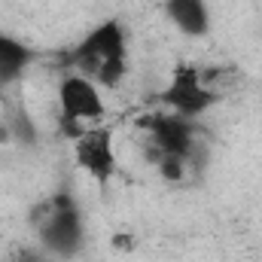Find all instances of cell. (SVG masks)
<instances>
[{"label": "cell", "mask_w": 262, "mask_h": 262, "mask_svg": "<svg viewBox=\"0 0 262 262\" xmlns=\"http://www.w3.org/2000/svg\"><path fill=\"white\" fill-rule=\"evenodd\" d=\"M70 64L76 73L95 79L104 89H119V82L125 79V31L116 18L101 21L95 31H89L82 37V43L73 49Z\"/></svg>", "instance_id": "6da1fadb"}, {"label": "cell", "mask_w": 262, "mask_h": 262, "mask_svg": "<svg viewBox=\"0 0 262 262\" xmlns=\"http://www.w3.org/2000/svg\"><path fill=\"white\" fill-rule=\"evenodd\" d=\"M104 98L95 79L82 73H67L58 82V125L70 140H76L92 122L104 116Z\"/></svg>", "instance_id": "7a4b0ae2"}, {"label": "cell", "mask_w": 262, "mask_h": 262, "mask_svg": "<svg viewBox=\"0 0 262 262\" xmlns=\"http://www.w3.org/2000/svg\"><path fill=\"white\" fill-rule=\"evenodd\" d=\"M156 101L162 104L165 113H177V116H183V119H198V116H204V113L216 104V98L201 85L198 67H192V64L177 67V70L171 73L168 85L156 95Z\"/></svg>", "instance_id": "3957f363"}, {"label": "cell", "mask_w": 262, "mask_h": 262, "mask_svg": "<svg viewBox=\"0 0 262 262\" xmlns=\"http://www.w3.org/2000/svg\"><path fill=\"white\" fill-rule=\"evenodd\" d=\"M40 241L46 250L70 256L79 250L82 244V220H79V207L76 201L61 192L49 201L46 207V220H40Z\"/></svg>", "instance_id": "277c9868"}, {"label": "cell", "mask_w": 262, "mask_h": 262, "mask_svg": "<svg viewBox=\"0 0 262 262\" xmlns=\"http://www.w3.org/2000/svg\"><path fill=\"white\" fill-rule=\"evenodd\" d=\"M73 159L76 165L95 180V183H107L116 174V143H113V131L104 125H89L76 140H73Z\"/></svg>", "instance_id": "5b68a950"}, {"label": "cell", "mask_w": 262, "mask_h": 262, "mask_svg": "<svg viewBox=\"0 0 262 262\" xmlns=\"http://www.w3.org/2000/svg\"><path fill=\"white\" fill-rule=\"evenodd\" d=\"M140 125L149 134V146L159 149L162 156H177V159H186L192 156L195 149V128H192V119H183L177 113H152L146 119H140Z\"/></svg>", "instance_id": "8992f818"}, {"label": "cell", "mask_w": 262, "mask_h": 262, "mask_svg": "<svg viewBox=\"0 0 262 262\" xmlns=\"http://www.w3.org/2000/svg\"><path fill=\"white\" fill-rule=\"evenodd\" d=\"M165 12L174 21V28L186 37H204L210 31L207 0H165Z\"/></svg>", "instance_id": "52a82bcc"}, {"label": "cell", "mask_w": 262, "mask_h": 262, "mask_svg": "<svg viewBox=\"0 0 262 262\" xmlns=\"http://www.w3.org/2000/svg\"><path fill=\"white\" fill-rule=\"evenodd\" d=\"M31 61H34V52L21 40H15L9 34H0V82L18 79L21 70L31 64Z\"/></svg>", "instance_id": "ba28073f"}, {"label": "cell", "mask_w": 262, "mask_h": 262, "mask_svg": "<svg viewBox=\"0 0 262 262\" xmlns=\"http://www.w3.org/2000/svg\"><path fill=\"white\" fill-rule=\"evenodd\" d=\"M156 168H159V174H162L165 180H183V174H186V159L162 156V159L156 162Z\"/></svg>", "instance_id": "9c48e42d"}, {"label": "cell", "mask_w": 262, "mask_h": 262, "mask_svg": "<svg viewBox=\"0 0 262 262\" xmlns=\"http://www.w3.org/2000/svg\"><path fill=\"white\" fill-rule=\"evenodd\" d=\"M113 244H116V247H134V238H131V235H116Z\"/></svg>", "instance_id": "30bf717a"}]
</instances>
